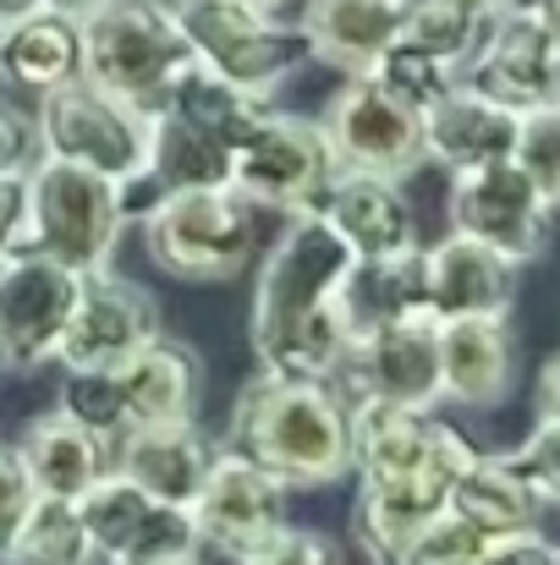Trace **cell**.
I'll use <instances>...</instances> for the list:
<instances>
[{
    "label": "cell",
    "instance_id": "1",
    "mask_svg": "<svg viewBox=\"0 0 560 565\" xmlns=\"http://www.w3.org/2000/svg\"><path fill=\"white\" fill-rule=\"evenodd\" d=\"M352 247L336 236V225L319 209L286 214L281 236L258 258L253 280V313L247 341L264 374L292 379H341L352 330L336 308V291L352 269Z\"/></svg>",
    "mask_w": 560,
    "mask_h": 565
},
{
    "label": "cell",
    "instance_id": "2",
    "mask_svg": "<svg viewBox=\"0 0 560 565\" xmlns=\"http://www.w3.org/2000/svg\"><path fill=\"white\" fill-rule=\"evenodd\" d=\"M225 445L253 456L275 472L292 494L336 489L352 472V434H347V395L330 379L258 374L242 384L231 406Z\"/></svg>",
    "mask_w": 560,
    "mask_h": 565
},
{
    "label": "cell",
    "instance_id": "3",
    "mask_svg": "<svg viewBox=\"0 0 560 565\" xmlns=\"http://www.w3.org/2000/svg\"><path fill=\"white\" fill-rule=\"evenodd\" d=\"M83 28V83L155 110L177 83L192 50L171 17V0H99L77 17Z\"/></svg>",
    "mask_w": 560,
    "mask_h": 565
},
{
    "label": "cell",
    "instance_id": "4",
    "mask_svg": "<svg viewBox=\"0 0 560 565\" xmlns=\"http://www.w3.org/2000/svg\"><path fill=\"white\" fill-rule=\"evenodd\" d=\"M127 236L121 192L110 177L83 171L72 160L39 154L28 166V247L66 264L72 275L110 269L116 247Z\"/></svg>",
    "mask_w": 560,
    "mask_h": 565
},
{
    "label": "cell",
    "instance_id": "5",
    "mask_svg": "<svg viewBox=\"0 0 560 565\" xmlns=\"http://www.w3.org/2000/svg\"><path fill=\"white\" fill-rule=\"evenodd\" d=\"M138 231L149 258L177 280H231L258 253V209L236 188L166 192Z\"/></svg>",
    "mask_w": 560,
    "mask_h": 565
},
{
    "label": "cell",
    "instance_id": "6",
    "mask_svg": "<svg viewBox=\"0 0 560 565\" xmlns=\"http://www.w3.org/2000/svg\"><path fill=\"white\" fill-rule=\"evenodd\" d=\"M171 17L198 66L247 88L264 105L297 77L308 55L303 33L286 28L281 11H258L247 0H171Z\"/></svg>",
    "mask_w": 560,
    "mask_h": 565
},
{
    "label": "cell",
    "instance_id": "7",
    "mask_svg": "<svg viewBox=\"0 0 560 565\" xmlns=\"http://www.w3.org/2000/svg\"><path fill=\"white\" fill-rule=\"evenodd\" d=\"M33 138H39V154L72 160L110 182H127L149 166V110H138L83 77L39 94Z\"/></svg>",
    "mask_w": 560,
    "mask_h": 565
},
{
    "label": "cell",
    "instance_id": "8",
    "mask_svg": "<svg viewBox=\"0 0 560 565\" xmlns=\"http://www.w3.org/2000/svg\"><path fill=\"white\" fill-rule=\"evenodd\" d=\"M336 177L341 171H336L325 127L292 110H264L231 154V188L253 209H275V214L319 209Z\"/></svg>",
    "mask_w": 560,
    "mask_h": 565
},
{
    "label": "cell",
    "instance_id": "9",
    "mask_svg": "<svg viewBox=\"0 0 560 565\" xmlns=\"http://www.w3.org/2000/svg\"><path fill=\"white\" fill-rule=\"evenodd\" d=\"M94 561L99 565H187L203 555V539L192 527V511L155 500L116 467L77 500Z\"/></svg>",
    "mask_w": 560,
    "mask_h": 565
},
{
    "label": "cell",
    "instance_id": "10",
    "mask_svg": "<svg viewBox=\"0 0 560 565\" xmlns=\"http://www.w3.org/2000/svg\"><path fill=\"white\" fill-rule=\"evenodd\" d=\"M462 83L484 99L528 116L560 99V44L545 28L533 0H517L506 11H489L478 28V44L462 61Z\"/></svg>",
    "mask_w": 560,
    "mask_h": 565
},
{
    "label": "cell",
    "instance_id": "11",
    "mask_svg": "<svg viewBox=\"0 0 560 565\" xmlns=\"http://www.w3.org/2000/svg\"><path fill=\"white\" fill-rule=\"evenodd\" d=\"M286 483L275 472H264L253 456L214 445V461L203 472V489L192 494V527L203 539V550L225 555V561H247L258 544H270L292 516H286Z\"/></svg>",
    "mask_w": 560,
    "mask_h": 565
},
{
    "label": "cell",
    "instance_id": "12",
    "mask_svg": "<svg viewBox=\"0 0 560 565\" xmlns=\"http://www.w3.org/2000/svg\"><path fill=\"white\" fill-rule=\"evenodd\" d=\"M336 171H358V177H384V182H406L423 160V116L412 105H401L395 94H384L373 77H347L341 94L330 99V110L319 116Z\"/></svg>",
    "mask_w": 560,
    "mask_h": 565
},
{
    "label": "cell",
    "instance_id": "13",
    "mask_svg": "<svg viewBox=\"0 0 560 565\" xmlns=\"http://www.w3.org/2000/svg\"><path fill=\"white\" fill-rule=\"evenodd\" d=\"M160 297L127 275L94 269L77 280V302L66 319V335L55 347V363L66 374H94V369H121L133 352H144L160 335Z\"/></svg>",
    "mask_w": 560,
    "mask_h": 565
},
{
    "label": "cell",
    "instance_id": "14",
    "mask_svg": "<svg viewBox=\"0 0 560 565\" xmlns=\"http://www.w3.org/2000/svg\"><path fill=\"white\" fill-rule=\"evenodd\" d=\"M478 456V445H456L412 472H390V478H358V505H352V539L369 555V565H395V555L434 522L451 511V483L456 472Z\"/></svg>",
    "mask_w": 560,
    "mask_h": 565
},
{
    "label": "cell",
    "instance_id": "15",
    "mask_svg": "<svg viewBox=\"0 0 560 565\" xmlns=\"http://www.w3.org/2000/svg\"><path fill=\"white\" fill-rule=\"evenodd\" d=\"M77 280L66 264L22 247L0 264V369L6 374H33L55 363V347L66 335Z\"/></svg>",
    "mask_w": 560,
    "mask_h": 565
},
{
    "label": "cell",
    "instance_id": "16",
    "mask_svg": "<svg viewBox=\"0 0 560 565\" xmlns=\"http://www.w3.org/2000/svg\"><path fill=\"white\" fill-rule=\"evenodd\" d=\"M445 209H451V231H462L473 242H489L495 253H506L517 264H533L550 247V214L556 209L545 203V192L522 177L517 160L456 171Z\"/></svg>",
    "mask_w": 560,
    "mask_h": 565
},
{
    "label": "cell",
    "instance_id": "17",
    "mask_svg": "<svg viewBox=\"0 0 560 565\" xmlns=\"http://www.w3.org/2000/svg\"><path fill=\"white\" fill-rule=\"evenodd\" d=\"M341 379L352 395L434 406L440 401V319L412 313L395 324H379L347 347Z\"/></svg>",
    "mask_w": 560,
    "mask_h": 565
},
{
    "label": "cell",
    "instance_id": "18",
    "mask_svg": "<svg viewBox=\"0 0 560 565\" xmlns=\"http://www.w3.org/2000/svg\"><path fill=\"white\" fill-rule=\"evenodd\" d=\"M423 280H429V319H506L522 286V264L495 253L489 242H473L451 231L445 242L423 247Z\"/></svg>",
    "mask_w": 560,
    "mask_h": 565
},
{
    "label": "cell",
    "instance_id": "19",
    "mask_svg": "<svg viewBox=\"0 0 560 565\" xmlns=\"http://www.w3.org/2000/svg\"><path fill=\"white\" fill-rule=\"evenodd\" d=\"M347 434H352V472L358 478L412 472V467L467 445V434L440 423L434 406H406V401H379V395L347 401Z\"/></svg>",
    "mask_w": 560,
    "mask_h": 565
},
{
    "label": "cell",
    "instance_id": "20",
    "mask_svg": "<svg viewBox=\"0 0 560 565\" xmlns=\"http://www.w3.org/2000/svg\"><path fill=\"white\" fill-rule=\"evenodd\" d=\"M116 379V406H121V434L127 428H149V423H187L198 417L203 401V358L182 335H155L144 352H133Z\"/></svg>",
    "mask_w": 560,
    "mask_h": 565
},
{
    "label": "cell",
    "instance_id": "21",
    "mask_svg": "<svg viewBox=\"0 0 560 565\" xmlns=\"http://www.w3.org/2000/svg\"><path fill=\"white\" fill-rule=\"evenodd\" d=\"M17 461L33 483V494H50V500H83L105 472H110V439L94 434L88 423H77L72 412H44V417H28L22 434H17Z\"/></svg>",
    "mask_w": 560,
    "mask_h": 565
},
{
    "label": "cell",
    "instance_id": "22",
    "mask_svg": "<svg viewBox=\"0 0 560 565\" xmlns=\"http://www.w3.org/2000/svg\"><path fill=\"white\" fill-rule=\"evenodd\" d=\"M517 110L484 99L478 88L456 83L445 99H434L423 110V160L440 171H478L495 160H511L517 149Z\"/></svg>",
    "mask_w": 560,
    "mask_h": 565
},
{
    "label": "cell",
    "instance_id": "23",
    "mask_svg": "<svg viewBox=\"0 0 560 565\" xmlns=\"http://www.w3.org/2000/svg\"><path fill=\"white\" fill-rule=\"evenodd\" d=\"M517 384V341L506 319H445L440 324V401L489 412Z\"/></svg>",
    "mask_w": 560,
    "mask_h": 565
},
{
    "label": "cell",
    "instance_id": "24",
    "mask_svg": "<svg viewBox=\"0 0 560 565\" xmlns=\"http://www.w3.org/2000/svg\"><path fill=\"white\" fill-rule=\"evenodd\" d=\"M209 461H214V439L198 428V417L127 428L110 450V467L121 478H133L138 489H149L155 500H171V505H192Z\"/></svg>",
    "mask_w": 560,
    "mask_h": 565
},
{
    "label": "cell",
    "instance_id": "25",
    "mask_svg": "<svg viewBox=\"0 0 560 565\" xmlns=\"http://www.w3.org/2000/svg\"><path fill=\"white\" fill-rule=\"evenodd\" d=\"M401 0H303V44L314 61L336 66L341 77H369L373 61L395 44Z\"/></svg>",
    "mask_w": 560,
    "mask_h": 565
},
{
    "label": "cell",
    "instance_id": "26",
    "mask_svg": "<svg viewBox=\"0 0 560 565\" xmlns=\"http://www.w3.org/2000/svg\"><path fill=\"white\" fill-rule=\"evenodd\" d=\"M83 77V28L61 6H39L0 28V83L11 94H50Z\"/></svg>",
    "mask_w": 560,
    "mask_h": 565
},
{
    "label": "cell",
    "instance_id": "27",
    "mask_svg": "<svg viewBox=\"0 0 560 565\" xmlns=\"http://www.w3.org/2000/svg\"><path fill=\"white\" fill-rule=\"evenodd\" d=\"M319 214L336 225V236H341L358 258L418 247V220H412V203H406L401 182L341 171V177L330 182V192L319 198Z\"/></svg>",
    "mask_w": 560,
    "mask_h": 565
},
{
    "label": "cell",
    "instance_id": "28",
    "mask_svg": "<svg viewBox=\"0 0 560 565\" xmlns=\"http://www.w3.org/2000/svg\"><path fill=\"white\" fill-rule=\"evenodd\" d=\"M336 308L358 335H369L379 324L429 313V280H423V247H401V253H373V258H352Z\"/></svg>",
    "mask_w": 560,
    "mask_h": 565
},
{
    "label": "cell",
    "instance_id": "29",
    "mask_svg": "<svg viewBox=\"0 0 560 565\" xmlns=\"http://www.w3.org/2000/svg\"><path fill=\"white\" fill-rule=\"evenodd\" d=\"M451 511L467 527H478L484 539H500V533L539 527L545 500L533 494V483L522 478V467L511 456H484L478 450L451 483Z\"/></svg>",
    "mask_w": 560,
    "mask_h": 565
},
{
    "label": "cell",
    "instance_id": "30",
    "mask_svg": "<svg viewBox=\"0 0 560 565\" xmlns=\"http://www.w3.org/2000/svg\"><path fill=\"white\" fill-rule=\"evenodd\" d=\"M149 177L166 192L187 188H231V149L177 116L171 105L149 110Z\"/></svg>",
    "mask_w": 560,
    "mask_h": 565
},
{
    "label": "cell",
    "instance_id": "31",
    "mask_svg": "<svg viewBox=\"0 0 560 565\" xmlns=\"http://www.w3.org/2000/svg\"><path fill=\"white\" fill-rule=\"evenodd\" d=\"M160 105H171V110L187 116L192 127L214 132L231 154H236V143L253 132V121L270 110L264 99H253L247 88H236V83L214 77V72H209V66H198V61H187L182 72H177V83L166 88V99H160Z\"/></svg>",
    "mask_w": 560,
    "mask_h": 565
},
{
    "label": "cell",
    "instance_id": "32",
    "mask_svg": "<svg viewBox=\"0 0 560 565\" xmlns=\"http://www.w3.org/2000/svg\"><path fill=\"white\" fill-rule=\"evenodd\" d=\"M6 565H99L94 544H88V527H83V511L72 500L33 494L17 533H11Z\"/></svg>",
    "mask_w": 560,
    "mask_h": 565
},
{
    "label": "cell",
    "instance_id": "33",
    "mask_svg": "<svg viewBox=\"0 0 560 565\" xmlns=\"http://www.w3.org/2000/svg\"><path fill=\"white\" fill-rule=\"evenodd\" d=\"M478 28L484 17L467 6V0H401V22H395V39L440 55V61H467V50L478 44Z\"/></svg>",
    "mask_w": 560,
    "mask_h": 565
},
{
    "label": "cell",
    "instance_id": "34",
    "mask_svg": "<svg viewBox=\"0 0 560 565\" xmlns=\"http://www.w3.org/2000/svg\"><path fill=\"white\" fill-rule=\"evenodd\" d=\"M369 77L384 88V94H395L401 105H412V110L423 116L434 99H445V94L462 83V66H456V61H440V55L406 44V39H395V44L373 61Z\"/></svg>",
    "mask_w": 560,
    "mask_h": 565
},
{
    "label": "cell",
    "instance_id": "35",
    "mask_svg": "<svg viewBox=\"0 0 560 565\" xmlns=\"http://www.w3.org/2000/svg\"><path fill=\"white\" fill-rule=\"evenodd\" d=\"M511 160L522 166V177L545 192V203L560 209V99L556 105H539L517 121V149Z\"/></svg>",
    "mask_w": 560,
    "mask_h": 565
},
{
    "label": "cell",
    "instance_id": "36",
    "mask_svg": "<svg viewBox=\"0 0 560 565\" xmlns=\"http://www.w3.org/2000/svg\"><path fill=\"white\" fill-rule=\"evenodd\" d=\"M484 533L478 527H467L456 511H445V516H434L401 555H395V565H478V555H484Z\"/></svg>",
    "mask_w": 560,
    "mask_h": 565
},
{
    "label": "cell",
    "instance_id": "37",
    "mask_svg": "<svg viewBox=\"0 0 560 565\" xmlns=\"http://www.w3.org/2000/svg\"><path fill=\"white\" fill-rule=\"evenodd\" d=\"M236 565H347V550L330 533H319V527L286 522L270 544H258L247 561H236Z\"/></svg>",
    "mask_w": 560,
    "mask_h": 565
},
{
    "label": "cell",
    "instance_id": "38",
    "mask_svg": "<svg viewBox=\"0 0 560 565\" xmlns=\"http://www.w3.org/2000/svg\"><path fill=\"white\" fill-rule=\"evenodd\" d=\"M511 461L522 467V478L533 483V494H539L545 505H560V423H545V417H539V428L511 450Z\"/></svg>",
    "mask_w": 560,
    "mask_h": 565
},
{
    "label": "cell",
    "instance_id": "39",
    "mask_svg": "<svg viewBox=\"0 0 560 565\" xmlns=\"http://www.w3.org/2000/svg\"><path fill=\"white\" fill-rule=\"evenodd\" d=\"M478 565H560V544L545 539L539 527H522V533H500L484 544Z\"/></svg>",
    "mask_w": 560,
    "mask_h": 565
},
{
    "label": "cell",
    "instance_id": "40",
    "mask_svg": "<svg viewBox=\"0 0 560 565\" xmlns=\"http://www.w3.org/2000/svg\"><path fill=\"white\" fill-rule=\"evenodd\" d=\"M28 247V166L0 171V264Z\"/></svg>",
    "mask_w": 560,
    "mask_h": 565
},
{
    "label": "cell",
    "instance_id": "41",
    "mask_svg": "<svg viewBox=\"0 0 560 565\" xmlns=\"http://www.w3.org/2000/svg\"><path fill=\"white\" fill-rule=\"evenodd\" d=\"M28 500H33V483H28V472H22L17 450H11V445H0V565H6L11 533H17V522H22Z\"/></svg>",
    "mask_w": 560,
    "mask_h": 565
},
{
    "label": "cell",
    "instance_id": "42",
    "mask_svg": "<svg viewBox=\"0 0 560 565\" xmlns=\"http://www.w3.org/2000/svg\"><path fill=\"white\" fill-rule=\"evenodd\" d=\"M33 160H39L33 116H17L11 105H0V171H22Z\"/></svg>",
    "mask_w": 560,
    "mask_h": 565
},
{
    "label": "cell",
    "instance_id": "43",
    "mask_svg": "<svg viewBox=\"0 0 560 565\" xmlns=\"http://www.w3.org/2000/svg\"><path fill=\"white\" fill-rule=\"evenodd\" d=\"M539 417H545V423H560V352L545 363V374H539Z\"/></svg>",
    "mask_w": 560,
    "mask_h": 565
},
{
    "label": "cell",
    "instance_id": "44",
    "mask_svg": "<svg viewBox=\"0 0 560 565\" xmlns=\"http://www.w3.org/2000/svg\"><path fill=\"white\" fill-rule=\"evenodd\" d=\"M39 6H50V0H0V28L17 22V17H28V11H39Z\"/></svg>",
    "mask_w": 560,
    "mask_h": 565
},
{
    "label": "cell",
    "instance_id": "45",
    "mask_svg": "<svg viewBox=\"0 0 560 565\" xmlns=\"http://www.w3.org/2000/svg\"><path fill=\"white\" fill-rule=\"evenodd\" d=\"M539 6V17H545V28L556 33V44H560V0H533Z\"/></svg>",
    "mask_w": 560,
    "mask_h": 565
},
{
    "label": "cell",
    "instance_id": "46",
    "mask_svg": "<svg viewBox=\"0 0 560 565\" xmlns=\"http://www.w3.org/2000/svg\"><path fill=\"white\" fill-rule=\"evenodd\" d=\"M478 17H489V11H506V6H517V0H467Z\"/></svg>",
    "mask_w": 560,
    "mask_h": 565
},
{
    "label": "cell",
    "instance_id": "47",
    "mask_svg": "<svg viewBox=\"0 0 560 565\" xmlns=\"http://www.w3.org/2000/svg\"><path fill=\"white\" fill-rule=\"evenodd\" d=\"M50 6H61V11H72V17H83L88 6H99V0H50Z\"/></svg>",
    "mask_w": 560,
    "mask_h": 565
},
{
    "label": "cell",
    "instance_id": "48",
    "mask_svg": "<svg viewBox=\"0 0 560 565\" xmlns=\"http://www.w3.org/2000/svg\"><path fill=\"white\" fill-rule=\"evenodd\" d=\"M247 6H258V11H286V6H297V0H247Z\"/></svg>",
    "mask_w": 560,
    "mask_h": 565
},
{
    "label": "cell",
    "instance_id": "49",
    "mask_svg": "<svg viewBox=\"0 0 560 565\" xmlns=\"http://www.w3.org/2000/svg\"><path fill=\"white\" fill-rule=\"evenodd\" d=\"M187 565H198V561H187Z\"/></svg>",
    "mask_w": 560,
    "mask_h": 565
}]
</instances>
